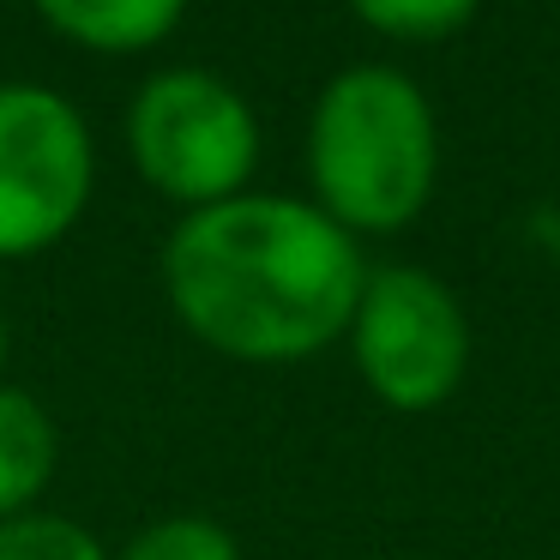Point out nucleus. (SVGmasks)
<instances>
[{
    "mask_svg": "<svg viewBox=\"0 0 560 560\" xmlns=\"http://www.w3.org/2000/svg\"><path fill=\"white\" fill-rule=\"evenodd\" d=\"M368 266L319 206L235 194L199 206L163 247V290L199 343L235 362H302L343 338Z\"/></svg>",
    "mask_w": 560,
    "mask_h": 560,
    "instance_id": "f257e3e1",
    "label": "nucleus"
},
{
    "mask_svg": "<svg viewBox=\"0 0 560 560\" xmlns=\"http://www.w3.org/2000/svg\"><path fill=\"white\" fill-rule=\"evenodd\" d=\"M440 139L416 79L392 67H343L314 103L307 175L319 211L343 230H404L434 194Z\"/></svg>",
    "mask_w": 560,
    "mask_h": 560,
    "instance_id": "f03ea898",
    "label": "nucleus"
},
{
    "mask_svg": "<svg viewBox=\"0 0 560 560\" xmlns=\"http://www.w3.org/2000/svg\"><path fill=\"white\" fill-rule=\"evenodd\" d=\"M127 145H133L139 175L158 194L199 211L223 206L247 187L259 158V127L235 85L182 67V73H158L133 97Z\"/></svg>",
    "mask_w": 560,
    "mask_h": 560,
    "instance_id": "7ed1b4c3",
    "label": "nucleus"
},
{
    "mask_svg": "<svg viewBox=\"0 0 560 560\" xmlns=\"http://www.w3.org/2000/svg\"><path fill=\"white\" fill-rule=\"evenodd\" d=\"M355 368L392 410H434L458 392L470 362V326L458 295L416 266L368 271L350 319Z\"/></svg>",
    "mask_w": 560,
    "mask_h": 560,
    "instance_id": "20e7f679",
    "label": "nucleus"
},
{
    "mask_svg": "<svg viewBox=\"0 0 560 560\" xmlns=\"http://www.w3.org/2000/svg\"><path fill=\"white\" fill-rule=\"evenodd\" d=\"M91 199V133L67 97L0 85V259L61 242Z\"/></svg>",
    "mask_w": 560,
    "mask_h": 560,
    "instance_id": "39448f33",
    "label": "nucleus"
},
{
    "mask_svg": "<svg viewBox=\"0 0 560 560\" xmlns=\"http://www.w3.org/2000/svg\"><path fill=\"white\" fill-rule=\"evenodd\" d=\"M55 458H61V434H55L49 410L31 392L0 386V524L19 518L49 488Z\"/></svg>",
    "mask_w": 560,
    "mask_h": 560,
    "instance_id": "423d86ee",
    "label": "nucleus"
},
{
    "mask_svg": "<svg viewBox=\"0 0 560 560\" xmlns=\"http://www.w3.org/2000/svg\"><path fill=\"white\" fill-rule=\"evenodd\" d=\"M37 13L85 49L127 55L170 37L175 19L187 13V0H37Z\"/></svg>",
    "mask_w": 560,
    "mask_h": 560,
    "instance_id": "0eeeda50",
    "label": "nucleus"
},
{
    "mask_svg": "<svg viewBox=\"0 0 560 560\" xmlns=\"http://www.w3.org/2000/svg\"><path fill=\"white\" fill-rule=\"evenodd\" d=\"M362 25L386 31V37H404V43H434V37H452L476 19L482 0H350Z\"/></svg>",
    "mask_w": 560,
    "mask_h": 560,
    "instance_id": "6e6552de",
    "label": "nucleus"
},
{
    "mask_svg": "<svg viewBox=\"0 0 560 560\" xmlns=\"http://www.w3.org/2000/svg\"><path fill=\"white\" fill-rule=\"evenodd\" d=\"M0 560H103L97 536L73 518H43V512H19L0 524Z\"/></svg>",
    "mask_w": 560,
    "mask_h": 560,
    "instance_id": "1a4fd4ad",
    "label": "nucleus"
},
{
    "mask_svg": "<svg viewBox=\"0 0 560 560\" xmlns=\"http://www.w3.org/2000/svg\"><path fill=\"white\" fill-rule=\"evenodd\" d=\"M121 560H242L235 536L211 518H163L121 548Z\"/></svg>",
    "mask_w": 560,
    "mask_h": 560,
    "instance_id": "9d476101",
    "label": "nucleus"
},
{
    "mask_svg": "<svg viewBox=\"0 0 560 560\" xmlns=\"http://www.w3.org/2000/svg\"><path fill=\"white\" fill-rule=\"evenodd\" d=\"M0 362H7V319H0Z\"/></svg>",
    "mask_w": 560,
    "mask_h": 560,
    "instance_id": "9b49d317",
    "label": "nucleus"
}]
</instances>
